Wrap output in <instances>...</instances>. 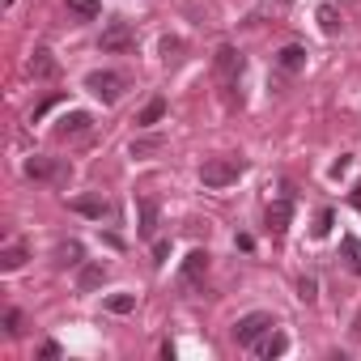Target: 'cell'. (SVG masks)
<instances>
[{
  "label": "cell",
  "mask_w": 361,
  "mask_h": 361,
  "mask_svg": "<svg viewBox=\"0 0 361 361\" xmlns=\"http://www.w3.org/2000/svg\"><path fill=\"white\" fill-rule=\"evenodd\" d=\"M272 327H276V323H272V314H268V310H251V314H243V319L234 323V340L251 348V344H255L264 331H272Z\"/></svg>",
  "instance_id": "cell-4"
},
{
  "label": "cell",
  "mask_w": 361,
  "mask_h": 361,
  "mask_svg": "<svg viewBox=\"0 0 361 361\" xmlns=\"http://www.w3.org/2000/svg\"><path fill=\"white\" fill-rule=\"evenodd\" d=\"M106 281V264H85L81 272H77V289L81 293H90V289H98Z\"/></svg>",
  "instance_id": "cell-14"
},
{
  "label": "cell",
  "mask_w": 361,
  "mask_h": 361,
  "mask_svg": "<svg viewBox=\"0 0 361 361\" xmlns=\"http://www.w3.org/2000/svg\"><path fill=\"white\" fill-rule=\"evenodd\" d=\"M344 255H348V268H353V272H357V276H361V243H357V238H353V234H348V238H344Z\"/></svg>",
  "instance_id": "cell-23"
},
{
  "label": "cell",
  "mask_w": 361,
  "mask_h": 361,
  "mask_svg": "<svg viewBox=\"0 0 361 361\" xmlns=\"http://www.w3.org/2000/svg\"><path fill=\"white\" fill-rule=\"evenodd\" d=\"M140 238H157V204L153 200H140V226H136Z\"/></svg>",
  "instance_id": "cell-15"
},
{
  "label": "cell",
  "mask_w": 361,
  "mask_h": 361,
  "mask_svg": "<svg viewBox=\"0 0 361 361\" xmlns=\"http://www.w3.org/2000/svg\"><path fill=\"white\" fill-rule=\"evenodd\" d=\"M353 340H361V310H357V319H353Z\"/></svg>",
  "instance_id": "cell-32"
},
{
  "label": "cell",
  "mask_w": 361,
  "mask_h": 361,
  "mask_svg": "<svg viewBox=\"0 0 361 361\" xmlns=\"http://www.w3.org/2000/svg\"><path fill=\"white\" fill-rule=\"evenodd\" d=\"M26 264V247H5L0 251V272H18Z\"/></svg>",
  "instance_id": "cell-19"
},
{
  "label": "cell",
  "mask_w": 361,
  "mask_h": 361,
  "mask_svg": "<svg viewBox=\"0 0 361 361\" xmlns=\"http://www.w3.org/2000/svg\"><path fill=\"white\" fill-rule=\"evenodd\" d=\"M353 204H357V209H361V183H357V188H353Z\"/></svg>",
  "instance_id": "cell-33"
},
{
  "label": "cell",
  "mask_w": 361,
  "mask_h": 361,
  "mask_svg": "<svg viewBox=\"0 0 361 361\" xmlns=\"http://www.w3.org/2000/svg\"><path fill=\"white\" fill-rule=\"evenodd\" d=\"M276 68H281V73H302V68H306V47H298V43L281 47V51H276Z\"/></svg>",
  "instance_id": "cell-11"
},
{
  "label": "cell",
  "mask_w": 361,
  "mask_h": 361,
  "mask_svg": "<svg viewBox=\"0 0 361 361\" xmlns=\"http://www.w3.org/2000/svg\"><path fill=\"white\" fill-rule=\"evenodd\" d=\"M213 68H217V81L230 90V85H238V77H243V51L238 47H230V43H221L217 47V56H213Z\"/></svg>",
  "instance_id": "cell-3"
},
{
  "label": "cell",
  "mask_w": 361,
  "mask_h": 361,
  "mask_svg": "<svg viewBox=\"0 0 361 361\" xmlns=\"http://www.w3.org/2000/svg\"><path fill=\"white\" fill-rule=\"evenodd\" d=\"M161 60H166V64H178V60H183V39H170V35H166V39H161Z\"/></svg>",
  "instance_id": "cell-22"
},
{
  "label": "cell",
  "mask_w": 361,
  "mask_h": 361,
  "mask_svg": "<svg viewBox=\"0 0 361 361\" xmlns=\"http://www.w3.org/2000/svg\"><path fill=\"white\" fill-rule=\"evenodd\" d=\"M251 348H255V357L272 361V357H281V353L289 348V336H281V331H264V336H259V340H255Z\"/></svg>",
  "instance_id": "cell-10"
},
{
  "label": "cell",
  "mask_w": 361,
  "mask_h": 361,
  "mask_svg": "<svg viewBox=\"0 0 361 361\" xmlns=\"http://www.w3.org/2000/svg\"><path fill=\"white\" fill-rule=\"evenodd\" d=\"M319 26H323V35H336L340 30V13L336 9H319Z\"/></svg>",
  "instance_id": "cell-25"
},
{
  "label": "cell",
  "mask_w": 361,
  "mask_h": 361,
  "mask_svg": "<svg viewBox=\"0 0 361 361\" xmlns=\"http://www.w3.org/2000/svg\"><path fill=\"white\" fill-rule=\"evenodd\" d=\"M39 353H43V357H47V361H56V357H60V344H51V340H47V344H43V348H39Z\"/></svg>",
  "instance_id": "cell-30"
},
{
  "label": "cell",
  "mask_w": 361,
  "mask_h": 361,
  "mask_svg": "<svg viewBox=\"0 0 361 361\" xmlns=\"http://www.w3.org/2000/svg\"><path fill=\"white\" fill-rule=\"evenodd\" d=\"M94 128V119L85 115V111H68L60 123H56V140H77V136H85Z\"/></svg>",
  "instance_id": "cell-7"
},
{
  "label": "cell",
  "mask_w": 361,
  "mask_h": 361,
  "mask_svg": "<svg viewBox=\"0 0 361 361\" xmlns=\"http://www.w3.org/2000/svg\"><path fill=\"white\" fill-rule=\"evenodd\" d=\"M68 13L81 22H94V18H102V5L98 0H68Z\"/></svg>",
  "instance_id": "cell-18"
},
{
  "label": "cell",
  "mask_w": 361,
  "mask_h": 361,
  "mask_svg": "<svg viewBox=\"0 0 361 361\" xmlns=\"http://www.w3.org/2000/svg\"><path fill=\"white\" fill-rule=\"evenodd\" d=\"M204 272H209V251H192V255L183 259V281H188V285H196Z\"/></svg>",
  "instance_id": "cell-13"
},
{
  "label": "cell",
  "mask_w": 361,
  "mask_h": 361,
  "mask_svg": "<svg viewBox=\"0 0 361 361\" xmlns=\"http://www.w3.org/2000/svg\"><path fill=\"white\" fill-rule=\"evenodd\" d=\"M98 47H102V51H111V56H119V51H132V47H136V30H132L128 22H111V26L102 30Z\"/></svg>",
  "instance_id": "cell-6"
},
{
  "label": "cell",
  "mask_w": 361,
  "mask_h": 361,
  "mask_svg": "<svg viewBox=\"0 0 361 361\" xmlns=\"http://www.w3.org/2000/svg\"><path fill=\"white\" fill-rule=\"evenodd\" d=\"M161 115H166V98H149L145 111L136 115V123H140V128H153V123H161Z\"/></svg>",
  "instance_id": "cell-16"
},
{
  "label": "cell",
  "mask_w": 361,
  "mask_h": 361,
  "mask_svg": "<svg viewBox=\"0 0 361 361\" xmlns=\"http://www.w3.org/2000/svg\"><path fill=\"white\" fill-rule=\"evenodd\" d=\"M26 178H39V183H64V178H68V161L30 157V161H26Z\"/></svg>",
  "instance_id": "cell-5"
},
{
  "label": "cell",
  "mask_w": 361,
  "mask_h": 361,
  "mask_svg": "<svg viewBox=\"0 0 361 361\" xmlns=\"http://www.w3.org/2000/svg\"><path fill=\"white\" fill-rule=\"evenodd\" d=\"M166 255H170V243H157L153 247V264H166Z\"/></svg>",
  "instance_id": "cell-29"
},
{
  "label": "cell",
  "mask_w": 361,
  "mask_h": 361,
  "mask_svg": "<svg viewBox=\"0 0 361 361\" xmlns=\"http://www.w3.org/2000/svg\"><path fill=\"white\" fill-rule=\"evenodd\" d=\"M51 106H56V98H47V102H39V106H35V115H30V119H35V123H39V119H43V115H47V111H51Z\"/></svg>",
  "instance_id": "cell-28"
},
{
  "label": "cell",
  "mask_w": 361,
  "mask_h": 361,
  "mask_svg": "<svg viewBox=\"0 0 361 361\" xmlns=\"http://www.w3.org/2000/svg\"><path fill=\"white\" fill-rule=\"evenodd\" d=\"M73 213H81V217H94V221H102L111 209H106V200H98V196H77L73 204H68Z\"/></svg>",
  "instance_id": "cell-12"
},
{
  "label": "cell",
  "mask_w": 361,
  "mask_h": 361,
  "mask_svg": "<svg viewBox=\"0 0 361 361\" xmlns=\"http://www.w3.org/2000/svg\"><path fill=\"white\" fill-rule=\"evenodd\" d=\"M281 5H289V0H281Z\"/></svg>",
  "instance_id": "cell-34"
},
{
  "label": "cell",
  "mask_w": 361,
  "mask_h": 361,
  "mask_svg": "<svg viewBox=\"0 0 361 361\" xmlns=\"http://www.w3.org/2000/svg\"><path fill=\"white\" fill-rule=\"evenodd\" d=\"M161 149H166L161 136H140V140H132V157H149V153H161Z\"/></svg>",
  "instance_id": "cell-20"
},
{
  "label": "cell",
  "mask_w": 361,
  "mask_h": 361,
  "mask_svg": "<svg viewBox=\"0 0 361 361\" xmlns=\"http://www.w3.org/2000/svg\"><path fill=\"white\" fill-rule=\"evenodd\" d=\"M106 310L111 314H132L136 310V293H111L106 298Z\"/></svg>",
  "instance_id": "cell-21"
},
{
  "label": "cell",
  "mask_w": 361,
  "mask_h": 361,
  "mask_svg": "<svg viewBox=\"0 0 361 361\" xmlns=\"http://www.w3.org/2000/svg\"><path fill=\"white\" fill-rule=\"evenodd\" d=\"M85 90H90L94 98H102V102H119V98H123V90H128V77H123V73L102 68V73H90V77H85Z\"/></svg>",
  "instance_id": "cell-2"
},
{
  "label": "cell",
  "mask_w": 361,
  "mask_h": 361,
  "mask_svg": "<svg viewBox=\"0 0 361 361\" xmlns=\"http://www.w3.org/2000/svg\"><path fill=\"white\" fill-rule=\"evenodd\" d=\"M81 264V243L73 238V243H60L56 247V268H77Z\"/></svg>",
  "instance_id": "cell-17"
},
{
  "label": "cell",
  "mask_w": 361,
  "mask_h": 361,
  "mask_svg": "<svg viewBox=\"0 0 361 361\" xmlns=\"http://www.w3.org/2000/svg\"><path fill=\"white\" fill-rule=\"evenodd\" d=\"M238 174H243V161H234V157H209L200 166L204 188H230V183H238Z\"/></svg>",
  "instance_id": "cell-1"
},
{
  "label": "cell",
  "mask_w": 361,
  "mask_h": 361,
  "mask_svg": "<svg viewBox=\"0 0 361 361\" xmlns=\"http://www.w3.org/2000/svg\"><path fill=\"white\" fill-rule=\"evenodd\" d=\"M289 217H293V204H289V196H285V200H276V204H268V234H272V238H285V230H289Z\"/></svg>",
  "instance_id": "cell-9"
},
{
  "label": "cell",
  "mask_w": 361,
  "mask_h": 361,
  "mask_svg": "<svg viewBox=\"0 0 361 361\" xmlns=\"http://www.w3.org/2000/svg\"><path fill=\"white\" fill-rule=\"evenodd\" d=\"M344 170H348V157H340V161H331V178H340Z\"/></svg>",
  "instance_id": "cell-31"
},
{
  "label": "cell",
  "mask_w": 361,
  "mask_h": 361,
  "mask_svg": "<svg viewBox=\"0 0 361 361\" xmlns=\"http://www.w3.org/2000/svg\"><path fill=\"white\" fill-rule=\"evenodd\" d=\"M22 323H26V319H22V310H9V314H5V327H9V336H22V331H26Z\"/></svg>",
  "instance_id": "cell-27"
},
{
  "label": "cell",
  "mask_w": 361,
  "mask_h": 361,
  "mask_svg": "<svg viewBox=\"0 0 361 361\" xmlns=\"http://www.w3.org/2000/svg\"><path fill=\"white\" fill-rule=\"evenodd\" d=\"M298 298H302V302H314V298H319V285H314V276H302V281H298Z\"/></svg>",
  "instance_id": "cell-26"
},
{
  "label": "cell",
  "mask_w": 361,
  "mask_h": 361,
  "mask_svg": "<svg viewBox=\"0 0 361 361\" xmlns=\"http://www.w3.org/2000/svg\"><path fill=\"white\" fill-rule=\"evenodd\" d=\"M30 77H35V81H51V77H60V60H56L47 47H39V51L30 56Z\"/></svg>",
  "instance_id": "cell-8"
},
{
  "label": "cell",
  "mask_w": 361,
  "mask_h": 361,
  "mask_svg": "<svg viewBox=\"0 0 361 361\" xmlns=\"http://www.w3.org/2000/svg\"><path fill=\"white\" fill-rule=\"evenodd\" d=\"M331 221H336V217H331V209H323V213L314 217V226H310V234H314V238H327V234H331Z\"/></svg>",
  "instance_id": "cell-24"
}]
</instances>
